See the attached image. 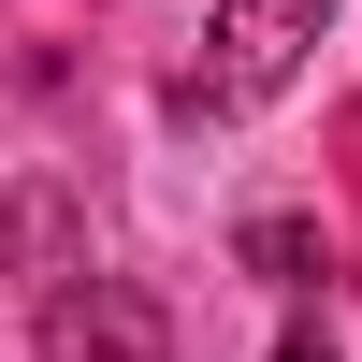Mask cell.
Masks as SVG:
<instances>
[{"mask_svg":"<svg viewBox=\"0 0 362 362\" xmlns=\"http://www.w3.org/2000/svg\"><path fill=\"white\" fill-rule=\"evenodd\" d=\"M319 29H334V0H218V73H203V102H261V87H290Z\"/></svg>","mask_w":362,"mask_h":362,"instance_id":"obj_1","label":"cell"},{"mask_svg":"<svg viewBox=\"0 0 362 362\" xmlns=\"http://www.w3.org/2000/svg\"><path fill=\"white\" fill-rule=\"evenodd\" d=\"M276 362H334V348H319V334H290V348H276Z\"/></svg>","mask_w":362,"mask_h":362,"instance_id":"obj_2","label":"cell"}]
</instances>
